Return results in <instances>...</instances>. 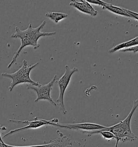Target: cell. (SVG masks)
Here are the masks:
<instances>
[{"instance_id":"14","label":"cell","mask_w":138,"mask_h":147,"mask_svg":"<svg viewBox=\"0 0 138 147\" xmlns=\"http://www.w3.org/2000/svg\"><path fill=\"white\" fill-rule=\"evenodd\" d=\"M126 11L127 13H129V15L132 18H134V19H135L136 20L138 21V13H135L134 11H131L129 10H127V9H126Z\"/></svg>"},{"instance_id":"6","label":"cell","mask_w":138,"mask_h":147,"mask_svg":"<svg viewBox=\"0 0 138 147\" xmlns=\"http://www.w3.org/2000/svg\"><path fill=\"white\" fill-rule=\"evenodd\" d=\"M57 79V76L55 75L51 80L46 85L41 84L39 86H34L30 84H26L27 88L30 90L36 92L37 94V98L34 100L35 102H37L40 100H47L55 107L57 106L56 102L52 100L51 97V91L54 83Z\"/></svg>"},{"instance_id":"11","label":"cell","mask_w":138,"mask_h":147,"mask_svg":"<svg viewBox=\"0 0 138 147\" xmlns=\"http://www.w3.org/2000/svg\"><path fill=\"white\" fill-rule=\"evenodd\" d=\"M137 45H138V37H137L133 39H131V40H129V41H127V42H124V43L119 44L117 45L114 48L111 49L109 51V52L111 53H112L116 52L118 50H122L123 49H125L137 46Z\"/></svg>"},{"instance_id":"16","label":"cell","mask_w":138,"mask_h":147,"mask_svg":"<svg viewBox=\"0 0 138 147\" xmlns=\"http://www.w3.org/2000/svg\"><path fill=\"white\" fill-rule=\"evenodd\" d=\"M5 144V143H1L0 142V147H4Z\"/></svg>"},{"instance_id":"2","label":"cell","mask_w":138,"mask_h":147,"mask_svg":"<svg viewBox=\"0 0 138 147\" xmlns=\"http://www.w3.org/2000/svg\"><path fill=\"white\" fill-rule=\"evenodd\" d=\"M138 107V99L134 101L133 105L131 112L122 121H121L116 125L111 127H107L103 129L99 130L100 131H109L114 134L116 143L115 147H118V143L121 141L125 142L126 141L132 142L135 141L137 137L133 133L131 128V121L133 117L134 113Z\"/></svg>"},{"instance_id":"8","label":"cell","mask_w":138,"mask_h":147,"mask_svg":"<svg viewBox=\"0 0 138 147\" xmlns=\"http://www.w3.org/2000/svg\"><path fill=\"white\" fill-rule=\"evenodd\" d=\"M57 133L59 134L58 137L45 144L26 147H18L9 145V147H72V142L68 137L63 135L59 130H57Z\"/></svg>"},{"instance_id":"10","label":"cell","mask_w":138,"mask_h":147,"mask_svg":"<svg viewBox=\"0 0 138 147\" xmlns=\"http://www.w3.org/2000/svg\"><path fill=\"white\" fill-rule=\"evenodd\" d=\"M87 1L90 3L98 5L99 6H102L103 8L108 9V11H110L113 13H116V15H120L122 16H125L126 18H132L131 16L126 12V9L125 8L113 5L111 4L108 3L106 2H105L103 1H100V0H87Z\"/></svg>"},{"instance_id":"5","label":"cell","mask_w":138,"mask_h":147,"mask_svg":"<svg viewBox=\"0 0 138 147\" xmlns=\"http://www.w3.org/2000/svg\"><path fill=\"white\" fill-rule=\"evenodd\" d=\"M9 122L13 123H23V124L26 125L18 129L12 130L11 131H10L8 133H7L3 136V138H7L9 136H10L13 134L18 133L22 131H24L26 130L31 129H37L44 125H51L53 127H55L56 123L58 122V120L57 119H53L51 120L47 121L43 119H39L37 117H35L34 120V121H22L9 120Z\"/></svg>"},{"instance_id":"9","label":"cell","mask_w":138,"mask_h":147,"mask_svg":"<svg viewBox=\"0 0 138 147\" xmlns=\"http://www.w3.org/2000/svg\"><path fill=\"white\" fill-rule=\"evenodd\" d=\"M70 5L78 9L83 13H86L92 16H96L98 14L97 11L86 0L71 1Z\"/></svg>"},{"instance_id":"13","label":"cell","mask_w":138,"mask_h":147,"mask_svg":"<svg viewBox=\"0 0 138 147\" xmlns=\"http://www.w3.org/2000/svg\"><path fill=\"white\" fill-rule=\"evenodd\" d=\"M122 51L123 52H133L134 53H137L138 52V45L134 46V47H131V48H127L125 49H122Z\"/></svg>"},{"instance_id":"4","label":"cell","mask_w":138,"mask_h":147,"mask_svg":"<svg viewBox=\"0 0 138 147\" xmlns=\"http://www.w3.org/2000/svg\"><path fill=\"white\" fill-rule=\"evenodd\" d=\"M78 69L77 67H73V69H70L68 65L65 66V71L63 76L60 78L57 81V84L60 88V95L58 98L57 100V101L59 104L60 110L62 113L65 114L67 113L65 107L64 102V96L65 92L66 91L67 87L69 86L71 79L73 74L78 72Z\"/></svg>"},{"instance_id":"15","label":"cell","mask_w":138,"mask_h":147,"mask_svg":"<svg viewBox=\"0 0 138 147\" xmlns=\"http://www.w3.org/2000/svg\"><path fill=\"white\" fill-rule=\"evenodd\" d=\"M0 142H1V143H4V141H3V139H2V138L1 137V134H0Z\"/></svg>"},{"instance_id":"7","label":"cell","mask_w":138,"mask_h":147,"mask_svg":"<svg viewBox=\"0 0 138 147\" xmlns=\"http://www.w3.org/2000/svg\"><path fill=\"white\" fill-rule=\"evenodd\" d=\"M57 127L72 130H80L82 131H94L103 129L107 127L93 123H81L76 124H61L58 123Z\"/></svg>"},{"instance_id":"12","label":"cell","mask_w":138,"mask_h":147,"mask_svg":"<svg viewBox=\"0 0 138 147\" xmlns=\"http://www.w3.org/2000/svg\"><path fill=\"white\" fill-rule=\"evenodd\" d=\"M46 18H49L55 23H58L68 16L66 13L56 12H47L45 14Z\"/></svg>"},{"instance_id":"3","label":"cell","mask_w":138,"mask_h":147,"mask_svg":"<svg viewBox=\"0 0 138 147\" xmlns=\"http://www.w3.org/2000/svg\"><path fill=\"white\" fill-rule=\"evenodd\" d=\"M39 64V62L36 63L32 65H28L27 61L26 60L23 61V65L20 69L13 74L3 73L2 76L5 78L11 79L12 82L10 86L9 87L10 92H12L14 88L16 85L23 84H29L34 86H39L41 84L39 82H36L30 78V74L31 71L35 68Z\"/></svg>"},{"instance_id":"1","label":"cell","mask_w":138,"mask_h":147,"mask_svg":"<svg viewBox=\"0 0 138 147\" xmlns=\"http://www.w3.org/2000/svg\"><path fill=\"white\" fill-rule=\"evenodd\" d=\"M46 21H44L39 26L36 28H33L32 24H30L28 28L25 30H21L18 28H15V32L11 36L12 38H20L21 40V44L19 49L15 52V55L12 58V60L8 66L9 69L15 63H16L17 59L20 55L22 50L26 47H32L34 50L37 49L40 47V44L38 43L39 39L43 37H50L56 35V32H41V30L45 25Z\"/></svg>"}]
</instances>
